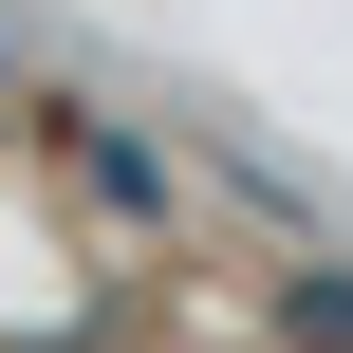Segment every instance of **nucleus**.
<instances>
[{"label": "nucleus", "instance_id": "1", "mask_svg": "<svg viewBox=\"0 0 353 353\" xmlns=\"http://www.w3.org/2000/svg\"><path fill=\"white\" fill-rule=\"evenodd\" d=\"M279 316H298V335H316V353H353V279H298Z\"/></svg>", "mask_w": 353, "mask_h": 353}]
</instances>
